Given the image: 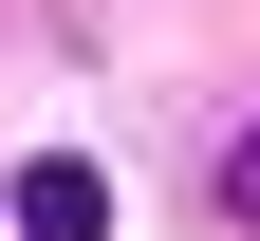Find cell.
Segmentation results:
<instances>
[{"mask_svg": "<svg viewBox=\"0 0 260 241\" xmlns=\"http://www.w3.org/2000/svg\"><path fill=\"white\" fill-rule=\"evenodd\" d=\"M0 204H19V241H112V186H93L75 149H38V167H19Z\"/></svg>", "mask_w": 260, "mask_h": 241, "instance_id": "cell-1", "label": "cell"}, {"mask_svg": "<svg viewBox=\"0 0 260 241\" xmlns=\"http://www.w3.org/2000/svg\"><path fill=\"white\" fill-rule=\"evenodd\" d=\"M223 223H260V130H242V149H223Z\"/></svg>", "mask_w": 260, "mask_h": 241, "instance_id": "cell-2", "label": "cell"}]
</instances>
